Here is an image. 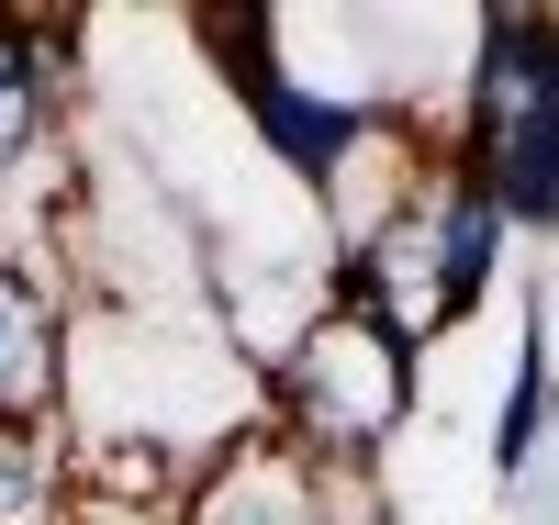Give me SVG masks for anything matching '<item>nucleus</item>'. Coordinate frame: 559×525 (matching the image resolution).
Instances as JSON below:
<instances>
[{
    "label": "nucleus",
    "mask_w": 559,
    "mask_h": 525,
    "mask_svg": "<svg viewBox=\"0 0 559 525\" xmlns=\"http://www.w3.org/2000/svg\"><path fill=\"white\" fill-rule=\"evenodd\" d=\"M559 437V302H548V279H526V324H515V358H503V403H492V481L503 492H526L537 481V458Z\"/></svg>",
    "instance_id": "6"
},
{
    "label": "nucleus",
    "mask_w": 559,
    "mask_h": 525,
    "mask_svg": "<svg viewBox=\"0 0 559 525\" xmlns=\"http://www.w3.org/2000/svg\"><path fill=\"white\" fill-rule=\"evenodd\" d=\"M12 45H23V68L45 102H79V79H90V12H12Z\"/></svg>",
    "instance_id": "8"
},
{
    "label": "nucleus",
    "mask_w": 559,
    "mask_h": 525,
    "mask_svg": "<svg viewBox=\"0 0 559 525\" xmlns=\"http://www.w3.org/2000/svg\"><path fill=\"white\" fill-rule=\"evenodd\" d=\"M426 224H437V324L459 336V324L492 302L503 258H515V224H503V202H492L448 146H437V168H426Z\"/></svg>",
    "instance_id": "5"
},
{
    "label": "nucleus",
    "mask_w": 559,
    "mask_h": 525,
    "mask_svg": "<svg viewBox=\"0 0 559 525\" xmlns=\"http://www.w3.org/2000/svg\"><path fill=\"white\" fill-rule=\"evenodd\" d=\"M45 157H57V102L34 90L23 45H12V12H0V202H23Z\"/></svg>",
    "instance_id": "7"
},
{
    "label": "nucleus",
    "mask_w": 559,
    "mask_h": 525,
    "mask_svg": "<svg viewBox=\"0 0 559 525\" xmlns=\"http://www.w3.org/2000/svg\"><path fill=\"white\" fill-rule=\"evenodd\" d=\"M202 34H224L213 57L236 79V112H247V146L302 190V213L324 224V202L347 190V168L381 146L392 102H369V90H336V79H302L280 57V12H213Z\"/></svg>",
    "instance_id": "3"
},
{
    "label": "nucleus",
    "mask_w": 559,
    "mask_h": 525,
    "mask_svg": "<svg viewBox=\"0 0 559 525\" xmlns=\"http://www.w3.org/2000/svg\"><path fill=\"white\" fill-rule=\"evenodd\" d=\"M448 157L471 168L515 235H559V12L492 0L471 23V79L448 112Z\"/></svg>",
    "instance_id": "2"
},
{
    "label": "nucleus",
    "mask_w": 559,
    "mask_h": 525,
    "mask_svg": "<svg viewBox=\"0 0 559 525\" xmlns=\"http://www.w3.org/2000/svg\"><path fill=\"white\" fill-rule=\"evenodd\" d=\"M79 279L23 213H0V425H68Z\"/></svg>",
    "instance_id": "4"
},
{
    "label": "nucleus",
    "mask_w": 559,
    "mask_h": 525,
    "mask_svg": "<svg viewBox=\"0 0 559 525\" xmlns=\"http://www.w3.org/2000/svg\"><path fill=\"white\" fill-rule=\"evenodd\" d=\"M414 403H426V358H414L381 313H358L336 291H324V313L280 347V369L258 380V425L313 469V481H369L381 448L414 425Z\"/></svg>",
    "instance_id": "1"
}]
</instances>
